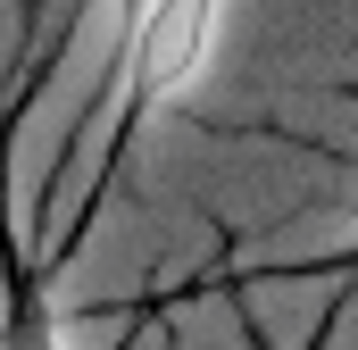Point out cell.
I'll return each instance as SVG.
<instances>
[{
  "mask_svg": "<svg viewBox=\"0 0 358 350\" xmlns=\"http://www.w3.org/2000/svg\"><path fill=\"white\" fill-rule=\"evenodd\" d=\"M350 292H358L350 275H334V300H325V317H317V334H308L300 350H334V334H342V317H350ZM242 334H250V350H267V342H259V326H242Z\"/></svg>",
  "mask_w": 358,
  "mask_h": 350,
  "instance_id": "obj_4",
  "label": "cell"
},
{
  "mask_svg": "<svg viewBox=\"0 0 358 350\" xmlns=\"http://www.w3.org/2000/svg\"><path fill=\"white\" fill-rule=\"evenodd\" d=\"M217 34H225V0H134L125 8V34H117V59H108V92L76 125V142L59 150L50 175V200H42V275L84 251V234L100 225V200L108 183L125 175L134 142L150 134L159 108H176L183 92L208 76L217 59Z\"/></svg>",
  "mask_w": 358,
  "mask_h": 350,
  "instance_id": "obj_1",
  "label": "cell"
},
{
  "mask_svg": "<svg viewBox=\"0 0 358 350\" xmlns=\"http://www.w3.org/2000/svg\"><path fill=\"white\" fill-rule=\"evenodd\" d=\"M59 8H67V17L50 25V50H59V42H67V34L84 25V17H92V8H100V0H59ZM125 8H134V0H117V17H125ZM50 50H42V59H50Z\"/></svg>",
  "mask_w": 358,
  "mask_h": 350,
  "instance_id": "obj_5",
  "label": "cell"
},
{
  "mask_svg": "<svg viewBox=\"0 0 358 350\" xmlns=\"http://www.w3.org/2000/svg\"><path fill=\"white\" fill-rule=\"evenodd\" d=\"M50 8H59V0H17V42H8V92H0V142H8V125L25 117V100H34V76H42V42H50Z\"/></svg>",
  "mask_w": 358,
  "mask_h": 350,
  "instance_id": "obj_3",
  "label": "cell"
},
{
  "mask_svg": "<svg viewBox=\"0 0 358 350\" xmlns=\"http://www.w3.org/2000/svg\"><path fill=\"white\" fill-rule=\"evenodd\" d=\"M8 150V142H0ZM0 350H76L67 342V317L50 309V275L42 259L17 242L8 225V200H0Z\"/></svg>",
  "mask_w": 358,
  "mask_h": 350,
  "instance_id": "obj_2",
  "label": "cell"
},
{
  "mask_svg": "<svg viewBox=\"0 0 358 350\" xmlns=\"http://www.w3.org/2000/svg\"><path fill=\"white\" fill-rule=\"evenodd\" d=\"M334 275H350V284H358V242L342 251V259H334Z\"/></svg>",
  "mask_w": 358,
  "mask_h": 350,
  "instance_id": "obj_6",
  "label": "cell"
}]
</instances>
